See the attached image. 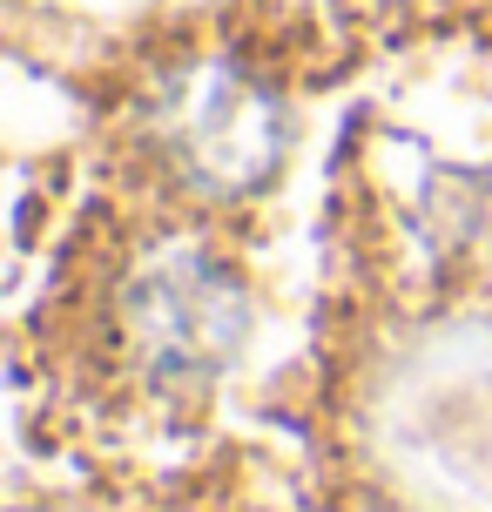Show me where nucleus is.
Listing matches in <instances>:
<instances>
[{
  "label": "nucleus",
  "instance_id": "2",
  "mask_svg": "<svg viewBox=\"0 0 492 512\" xmlns=\"http://www.w3.org/2000/svg\"><path fill=\"white\" fill-rule=\"evenodd\" d=\"M277 102L250 88L243 75L216 68V75L196 81V95L176 102V155L182 169L203 182V189H250V182L270 176V162L284 149L277 135Z\"/></svg>",
  "mask_w": 492,
  "mask_h": 512
},
{
  "label": "nucleus",
  "instance_id": "1",
  "mask_svg": "<svg viewBox=\"0 0 492 512\" xmlns=\"http://www.w3.org/2000/svg\"><path fill=\"white\" fill-rule=\"evenodd\" d=\"M129 317L135 344L156 358L162 378H209L243 331V304H236L230 277L196 250H176L156 270H142V283L129 290Z\"/></svg>",
  "mask_w": 492,
  "mask_h": 512
}]
</instances>
